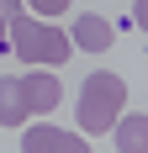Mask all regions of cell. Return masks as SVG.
<instances>
[{
  "label": "cell",
  "mask_w": 148,
  "mask_h": 153,
  "mask_svg": "<svg viewBox=\"0 0 148 153\" xmlns=\"http://www.w3.org/2000/svg\"><path fill=\"white\" fill-rule=\"evenodd\" d=\"M111 143L127 153H143L148 148V116H117L111 122Z\"/></svg>",
  "instance_id": "52a82bcc"
},
{
  "label": "cell",
  "mask_w": 148,
  "mask_h": 153,
  "mask_svg": "<svg viewBox=\"0 0 148 153\" xmlns=\"http://www.w3.org/2000/svg\"><path fill=\"white\" fill-rule=\"evenodd\" d=\"M32 11H43V16H64L69 11V0H27Z\"/></svg>",
  "instance_id": "ba28073f"
},
{
  "label": "cell",
  "mask_w": 148,
  "mask_h": 153,
  "mask_svg": "<svg viewBox=\"0 0 148 153\" xmlns=\"http://www.w3.org/2000/svg\"><path fill=\"white\" fill-rule=\"evenodd\" d=\"M21 148H32V153H79V148H85V137H79V132H69V127L37 122V127H27V132H21Z\"/></svg>",
  "instance_id": "3957f363"
},
{
  "label": "cell",
  "mask_w": 148,
  "mask_h": 153,
  "mask_svg": "<svg viewBox=\"0 0 148 153\" xmlns=\"http://www.w3.org/2000/svg\"><path fill=\"white\" fill-rule=\"evenodd\" d=\"M21 85H27V100H32V111H53L58 106V74L53 69H32V74H21Z\"/></svg>",
  "instance_id": "8992f818"
},
{
  "label": "cell",
  "mask_w": 148,
  "mask_h": 153,
  "mask_svg": "<svg viewBox=\"0 0 148 153\" xmlns=\"http://www.w3.org/2000/svg\"><path fill=\"white\" fill-rule=\"evenodd\" d=\"M27 116H32L27 85H21V74H5L0 79V127H27Z\"/></svg>",
  "instance_id": "277c9868"
},
{
  "label": "cell",
  "mask_w": 148,
  "mask_h": 153,
  "mask_svg": "<svg viewBox=\"0 0 148 153\" xmlns=\"http://www.w3.org/2000/svg\"><path fill=\"white\" fill-rule=\"evenodd\" d=\"M127 106V85L111 69H95V74L79 85V132H111V122Z\"/></svg>",
  "instance_id": "6da1fadb"
},
{
  "label": "cell",
  "mask_w": 148,
  "mask_h": 153,
  "mask_svg": "<svg viewBox=\"0 0 148 153\" xmlns=\"http://www.w3.org/2000/svg\"><path fill=\"white\" fill-rule=\"evenodd\" d=\"M69 42H74V48H85V53H106V48H111V21H106V16H95V11L74 16Z\"/></svg>",
  "instance_id": "5b68a950"
},
{
  "label": "cell",
  "mask_w": 148,
  "mask_h": 153,
  "mask_svg": "<svg viewBox=\"0 0 148 153\" xmlns=\"http://www.w3.org/2000/svg\"><path fill=\"white\" fill-rule=\"evenodd\" d=\"M0 16H5V21H16V16H27V5H21V0H0Z\"/></svg>",
  "instance_id": "9c48e42d"
},
{
  "label": "cell",
  "mask_w": 148,
  "mask_h": 153,
  "mask_svg": "<svg viewBox=\"0 0 148 153\" xmlns=\"http://www.w3.org/2000/svg\"><path fill=\"white\" fill-rule=\"evenodd\" d=\"M5 37H11V32H5V16H0V48H5Z\"/></svg>",
  "instance_id": "8fae6325"
},
{
  "label": "cell",
  "mask_w": 148,
  "mask_h": 153,
  "mask_svg": "<svg viewBox=\"0 0 148 153\" xmlns=\"http://www.w3.org/2000/svg\"><path fill=\"white\" fill-rule=\"evenodd\" d=\"M132 21H138V27L148 32V0H138V5H132Z\"/></svg>",
  "instance_id": "30bf717a"
},
{
  "label": "cell",
  "mask_w": 148,
  "mask_h": 153,
  "mask_svg": "<svg viewBox=\"0 0 148 153\" xmlns=\"http://www.w3.org/2000/svg\"><path fill=\"white\" fill-rule=\"evenodd\" d=\"M5 42H11V53L21 63H43V69H53V63H64L69 58V32H58V27H48V21H27V16H16V21H5Z\"/></svg>",
  "instance_id": "7a4b0ae2"
}]
</instances>
